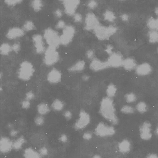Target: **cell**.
<instances>
[{
    "label": "cell",
    "mask_w": 158,
    "mask_h": 158,
    "mask_svg": "<svg viewBox=\"0 0 158 158\" xmlns=\"http://www.w3.org/2000/svg\"><path fill=\"white\" fill-rule=\"evenodd\" d=\"M117 91V87L114 83H110L108 85L106 90L107 97L112 98L116 95Z\"/></svg>",
    "instance_id": "32"
},
{
    "label": "cell",
    "mask_w": 158,
    "mask_h": 158,
    "mask_svg": "<svg viewBox=\"0 0 158 158\" xmlns=\"http://www.w3.org/2000/svg\"><path fill=\"white\" fill-rule=\"evenodd\" d=\"M93 157L94 158H101V156L99 155L96 154Z\"/></svg>",
    "instance_id": "57"
},
{
    "label": "cell",
    "mask_w": 158,
    "mask_h": 158,
    "mask_svg": "<svg viewBox=\"0 0 158 158\" xmlns=\"http://www.w3.org/2000/svg\"><path fill=\"white\" fill-rule=\"evenodd\" d=\"M21 28L26 33L33 31L36 29L35 23L30 20H27L24 22Z\"/></svg>",
    "instance_id": "27"
},
{
    "label": "cell",
    "mask_w": 158,
    "mask_h": 158,
    "mask_svg": "<svg viewBox=\"0 0 158 158\" xmlns=\"http://www.w3.org/2000/svg\"><path fill=\"white\" fill-rule=\"evenodd\" d=\"M113 46L111 45H108L106 46L105 51L108 55H110L113 52Z\"/></svg>",
    "instance_id": "49"
},
{
    "label": "cell",
    "mask_w": 158,
    "mask_h": 158,
    "mask_svg": "<svg viewBox=\"0 0 158 158\" xmlns=\"http://www.w3.org/2000/svg\"><path fill=\"white\" fill-rule=\"evenodd\" d=\"M125 98L126 102L129 103L135 102L137 100L136 95L132 92L126 94L125 95Z\"/></svg>",
    "instance_id": "35"
},
{
    "label": "cell",
    "mask_w": 158,
    "mask_h": 158,
    "mask_svg": "<svg viewBox=\"0 0 158 158\" xmlns=\"http://www.w3.org/2000/svg\"><path fill=\"white\" fill-rule=\"evenodd\" d=\"M94 133L97 136L105 137L113 135L116 133V130L113 127L101 122L97 126Z\"/></svg>",
    "instance_id": "7"
},
{
    "label": "cell",
    "mask_w": 158,
    "mask_h": 158,
    "mask_svg": "<svg viewBox=\"0 0 158 158\" xmlns=\"http://www.w3.org/2000/svg\"><path fill=\"white\" fill-rule=\"evenodd\" d=\"M99 113L105 119L114 125H117L119 120L113 100L107 96L104 97L101 103Z\"/></svg>",
    "instance_id": "1"
},
{
    "label": "cell",
    "mask_w": 158,
    "mask_h": 158,
    "mask_svg": "<svg viewBox=\"0 0 158 158\" xmlns=\"http://www.w3.org/2000/svg\"><path fill=\"white\" fill-rule=\"evenodd\" d=\"M19 134V131L14 129L10 130L9 132L10 136L12 137H17Z\"/></svg>",
    "instance_id": "51"
},
{
    "label": "cell",
    "mask_w": 158,
    "mask_h": 158,
    "mask_svg": "<svg viewBox=\"0 0 158 158\" xmlns=\"http://www.w3.org/2000/svg\"><path fill=\"white\" fill-rule=\"evenodd\" d=\"M37 111L39 115L43 116L49 113L51 111V108L47 104L41 103L37 106Z\"/></svg>",
    "instance_id": "22"
},
{
    "label": "cell",
    "mask_w": 158,
    "mask_h": 158,
    "mask_svg": "<svg viewBox=\"0 0 158 158\" xmlns=\"http://www.w3.org/2000/svg\"><path fill=\"white\" fill-rule=\"evenodd\" d=\"M62 78L61 72L58 69L54 68L48 74L47 80L48 82L52 84H56L60 82Z\"/></svg>",
    "instance_id": "17"
},
{
    "label": "cell",
    "mask_w": 158,
    "mask_h": 158,
    "mask_svg": "<svg viewBox=\"0 0 158 158\" xmlns=\"http://www.w3.org/2000/svg\"><path fill=\"white\" fill-rule=\"evenodd\" d=\"M43 37L48 46L57 48L60 45V36L56 30L51 28L45 30Z\"/></svg>",
    "instance_id": "4"
},
{
    "label": "cell",
    "mask_w": 158,
    "mask_h": 158,
    "mask_svg": "<svg viewBox=\"0 0 158 158\" xmlns=\"http://www.w3.org/2000/svg\"><path fill=\"white\" fill-rule=\"evenodd\" d=\"M93 137L92 133L90 132H87L84 133L82 138L85 140H89L91 139Z\"/></svg>",
    "instance_id": "45"
},
{
    "label": "cell",
    "mask_w": 158,
    "mask_h": 158,
    "mask_svg": "<svg viewBox=\"0 0 158 158\" xmlns=\"http://www.w3.org/2000/svg\"><path fill=\"white\" fill-rule=\"evenodd\" d=\"M2 72L0 71V80H1L2 77Z\"/></svg>",
    "instance_id": "59"
},
{
    "label": "cell",
    "mask_w": 158,
    "mask_h": 158,
    "mask_svg": "<svg viewBox=\"0 0 158 158\" xmlns=\"http://www.w3.org/2000/svg\"><path fill=\"white\" fill-rule=\"evenodd\" d=\"M25 33L21 27L15 26L11 27L8 30L5 36L9 40H14L23 37Z\"/></svg>",
    "instance_id": "13"
},
{
    "label": "cell",
    "mask_w": 158,
    "mask_h": 158,
    "mask_svg": "<svg viewBox=\"0 0 158 158\" xmlns=\"http://www.w3.org/2000/svg\"><path fill=\"white\" fill-rule=\"evenodd\" d=\"M66 26L65 22L63 20L60 19L56 23L55 28L57 30H63Z\"/></svg>",
    "instance_id": "40"
},
{
    "label": "cell",
    "mask_w": 158,
    "mask_h": 158,
    "mask_svg": "<svg viewBox=\"0 0 158 158\" xmlns=\"http://www.w3.org/2000/svg\"><path fill=\"white\" fill-rule=\"evenodd\" d=\"M76 32V29L73 26L67 25L60 36V44L64 46L69 45L73 39Z\"/></svg>",
    "instance_id": "6"
},
{
    "label": "cell",
    "mask_w": 158,
    "mask_h": 158,
    "mask_svg": "<svg viewBox=\"0 0 158 158\" xmlns=\"http://www.w3.org/2000/svg\"><path fill=\"white\" fill-rule=\"evenodd\" d=\"M154 13L156 15L158 16V7H156L154 9Z\"/></svg>",
    "instance_id": "56"
},
{
    "label": "cell",
    "mask_w": 158,
    "mask_h": 158,
    "mask_svg": "<svg viewBox=\"0 0 158 158\" xmlns=\"http://www.w3.org/2000/svg\"><path fill=\"white\" fill-rule=\"evenodd\" d=\"M89 68L91 70L97 72L110 68L106 61H103L98 58H94L91 60L89 65Z\"/></svg>",
    "instance_id": "14"
},
{
    "label": "cell",
    "mask_w": 158,
    "mask_h": 158,
    "mask_svg": "<svg viewBox=\"0 0 158 158\" xmlns=\"http://www.w3.org/2000/svg\"><path fill=\"white\" fill-rule=\"evenodd\" d=\"M35 98V94L32 91H29L26 94L25 100L30 101L34 100Z\"/></svg>",
    "instance_id": "44"
},
{
    "label": "cell",
    "mask_w": 158,
    "mask_h": 158,
    "mask_svg": "<svg viewBox=\"0 0 158 158\" xmlns=\"http://www.w3.org/2000/svg\"><path fill=\"white\" fill-rule=\"evenodd\" d=\"M152 125L149 121L144 122L139 128L141 138L144 141L150 140L152 138Z\"/></svg>",
    "instance_id": "12"
},
{
    "label": "cell",
    "mask_w": 158,
    "mask_h": 158,
    "mask_svg": "<svg viewBox=\"0 0 158 158\" xmlns=\"http://www.w3.org/2000/svg\"><path fill=\"white\" fill-rule=\"evenodd\" d=\"M26 142V141L23 136H21L13 142V148L16 151L20 150Z\"/></svg>",
    "instance_id": "24"
},
{
    "label": "cell",
    "mask_w": 158,
    "mask_h": 158,
    "mask_svg": "<svg viewBox=\"0 0 158 158\" xmlns=\"http://www.w3.org/2000/svg\"><path fill=\"white\" fill-rule=\"evenodd\" d=\"M136 74L140 76H145L150 75L153 70L152 66L145 62L138 65L135 70Z\"/></svg>",
    "instance_id": "15"
},
{
    "label": "cell",
    "mask_w": 158,
    "mask_h": 158,
    "mask_svg": "<svg viewBox=\"0 0 158 158\" xmlns=\"http://www.w3.org/2000/svg\"><path fill=\"white\" fill-rule=\"evenodd\" d=\"M137 65L136 60L134 58L128 57L124 59L122 67L125 70L131 71L135 70Z\"/></svg>",
    "instance_id": "19"
},
{
    "label": "cell",
    "mask_w": 158,
    "mask_h": 158,
    "mask_svg": "<svg viewBox=\"0 0 158 158\" xmlns=\"http://www.w3.org/2000/svg\"><path fill=\"white\" fill-rule=\"evenodd\" d=\"M87 7L90 10H94L98 6V3L96 0H89L87 5Z\"/></svg>",
    "instance_id": "38"
},
{
    "label": "cell",
    "mask_w": 158,
    "mask_h": 158,
    "mask_svg": "<svg viewBox=\"0 0 158 158\" xmlns=\"http://www.w3.org/2000/svg\"><path fill=\"white\" fill-rule=\"evenodd\" d=\"M24 157L26 158H40L42 157L39 152L31 147L26 149L23 153Z\"/></svg>",
    "instance_id": "23"
},
{
    "label": "cell",
    "mask_w": 158,
    "mask_h": 158,
    "mask_svg": "<svg viewBox=\"0 0 158 158\" xmlns=\"http://www.w3.org/2000/svg\"><path fill=\"white\" fill-rule=\"evenodd\" d=\"M59 140L60 142L63 143H66L68 141V138L66 135L65 134H63L60 136Z\"/></svg>",
    "instance_id": "50"
},
{
    "label": "cell",
    "mask_w": 158,
    "mask_h": 158,
    "mask_svg": "<svg viewBox=\"0 0 158 158\" xmlns=\"http://www.w3.org/2000/svg\"><path fill=\"white\" fill-rule=\"evenodd\" d=\"M13 142L8 138H2L0 139V152L4 154L9 153L13 149Z\"/></svg>",
    "instance_id": "18"
},
{
    "label": "cell",
    "mask_w": 158,
    "mask_h": 158,
    "mask_svg": "<svg viewBox=\"0 0 158 158\" xmlns=\"http://www.w3.org/2000/svg\"><path fill=\"white\" fill-rule=\"evenodd\" d=\"M104 20L110 23H113L116 19V16L112 11L107 10L105 11L103 15Z\"/></svg>",
    "instance_id": "31"
},
{
    "label": "cell",
    "mask_w": 158,
    "mask_h": 158,
    "mask_svg": "<svg viewBox=\"0 0 158 158\" xmlns=\"http://www.w3.org/2000/svg\"><path fill=\"white\" fill-rule=\"evenodd\" d=\"M86 56L88 59L91 60L95 58L94 51L92 50H88L86 53Z\"/></svg>",
    "instance_id": "46"
},
{
    "label": "cell",
    "mask_w": 158,
    "mask_h": 158,
    "mask_svg": "<svg viewBox=\"0 0 158 158\" xmlns=\"http://www.w3.org/2000/svg\"><path fill=\"white\" fill-rule=\"evenodd\" d=\"M137 110L139 113L143 114L146 112L148 110L147 105L144 102H140L136 105Z\"/></svg>",
    "instance_id": "33"
},
{
    "label": "cell",
    "mask_w": 158,
    "mask_h": 158,
    "mask_svg": "<svg viewBox=\"0 0 158 158\" xmlns=\"http://www.w3.org/2000/svg\"><path fill=\"white\" fill-rule=\"evenodd\" d=\"M147 26L150 30H157L158 29V19L151 17L149 18L147 22Z\"/></svg>",
    "instance_id": "28"
},
{
    "label": "cell",
    "mask_w": 158,
    "mask_h": 158,
    "mask_svg": "<svg viewBox=\"0 0 158 158\" xmlns=\"http://www.w3.org/2000/svg\"><path fill=\"white\" fill-rule=\"evenodd\" d=\"M51 107L53 110L56 112L62 111L65 107L64 102L59 99L54 100L51 104Z\"/></svg>",
    "instance_id": "30"
},
{
    "label": "cell",
    "mask_w": 158,
    "mask_h": 158,
    "mask_svg": "<svg viewBox=\"0 0 158 158\" xmlns=\"http://www.w3.org/2000/svg\"><path fill=\"white\" fill-rule=\"evenodd\" d=\"M86 67V63L83 60H80L70 67L68 70L71 72H79L83 70Z\"/></svg>",
    "instance_id": "21"
},
{
    "label": "cell",
    "mask_w": 158,
    "mask_h": 158,
    "mask_svg": "<svg viewBox=\"0 0 158 158\" xmlns=\"http://www.w3.org/2000/svg\"><path fill=\"white\" fill-rule=\"evenodd\" d=\"M32 39L36 53L39 54L44 53L45 48L43 36L40 34H36L33 35Z\"/></svg>",
    "instance_id": "16"
},
{
    "label": "cell",
    "mask_w": 158,
    "mask_h": 158,
    "mask_svg": "<svg viewBox=\"0 0 158 158\" xmlns=\"http://www.w3.org/2000/svg\"><path fill=\"white\" fill-rule=\"evenodd\" d=\"M31 6L33 10L38 13L42 10L44 4L42 0H32Z\"/></svg>",
    "instance_id": "25"
},
{
    "label": "cell",
    "mask_w": 158,
    "mask_h": 158,
    "mask_svg": "<svg viewBox=\"0 0 158 158\" xmlns=\"http://www.w3.org/2000/svg\"><path fill=\"white\" fill-rule=\"evenodd\" d=\"M155 134L157 136L158 135V128H156L155 131Z\"/></svg>",
    "instance_id": "58"
},
{
    "label": "cell",
    "mask_w": 158,
    "mask_h": 158,
    "mask_svg": "<svg viewBox=\"0 0 158 158\" xmlns=\"http://www.w3.org/2000/svg\"><path fill=\"white\" fill-rule=\"evenodd\" d=\"M118 147L120 153H126L131 150V145L129 141L125 139L118 144Z\"/></svg>",
    "instance_id": "20"
},
{
    "label": "cell",
    "mask_w": 158,
    "mask_h": 158,
    "mask_svg": "<svg viewBox=\"0 0 158 158\" xmlns=\"http://www.w3.org/2000/svg\"><path fill=\"white\" fill-rule=\"evenodd\" d=\"M84 29L88 31H93L101 24L98 17L92 12H88L85 16Z\"/></svg>",
    "instance_id": "10"
},
{
    "label": "cell",
    "mask_w": 158,
    "mask_h": 158,
    "mask_svg": "<svg viewBox=\"0 0 158 158\" xmlns=\"http://www.w3.org/2000/svg\"><path fill=\"white\" fill-rule=\"evenodd\" d=\"M39 153L42 157L46 156L48 154V151L46 147H44L40 149Z\"/></svg>",
    "instance_id": "48"
},
{
    "label": "cell",
    "mask_w": 158,
    "mask_h": 158,
    "mask_svg": "<svg viewBox=\"0 0 158 158\" xmlns=\"http://www.w3.org/2000/svg\"><path fill=\"white\" fill-rule=\"evenodd\" d=\"M11 46L12 51L15 53L18 54L20 51L21 46V44L19 42H16Z\"/></svg>",
    "instance_id": "39"
},
{
    "label": "cell",
    "mask_w": 158,
    "mask_h": 158,
    "mask_svg": "<svg viewBox=\"0 0 158 158\" xmlns=\"http://www.w3.org/2000/svg\"><path fill=\"white\" fill-rule=\"evenodd\" d=\"M35 69L32 64L25 60L21 63L17 72L18 78L23 81H27L31 79L33 76Z\"/></svg>",
    "instance_id": "3"
},
{
    "label": "cell",
    "mask_w": 158,
    "mask_h": 158,
    "mask_svg": "<svg viewBox=\"0 0 158 158\" xmlns=\"http://www.w3.org/2000/svg\"><path fill=\"white\" fill-rule=\"evenodd\" d=\"M21 105L23 109L27 110L30 107L31 104L30 101L25 100L21 102Z\"/></svg>",
    "instance_id": "43"
},
{
    "label": "cell",
    "mask_w": 158,
    "mask_h": 158,
    "mask_svg": "<svg viewBox=\"0 0 158 158\" xmlns=\"http://www.w3.org/2000/svg\"><path fill=\"white\" fill-rule=\"evenodd\" d=\"M64 13L62 9L58 8L54 12V15L55 17L57 19H61L63 17Z\"/></svg>",
    "instance_id": "42"
},
{
    "label": "cell",
    "mask_w": 158,
    "mask_h": 158,
    "mask_svg": "<svg viewBox=\"0 0 158 158\" xmlns=\"http://www.w3.org/2000/svg\"><path fill=\"white\" fill-rule=\"evenodd\" d=\"M117 30V28L115 26H105L100 24L93 31L97 39L101 41H105L110 39Z\"/></svg>",
    "instance_id": "2"
},
{
    "label": "cell",
    "mask_w": 158,
    "mask_h": 158,
    "mask_svg": "<svg viewBox=\"0 0 158 158\" xmlns=\"http://www.w3.org/2000/svg\"><path fill=\"white\" fill-rule=\"evenodd\" d=\"M45 52L44 61L46 65L51 66L58 62L60 56L57 48L48 46Z\"/></svg>",
    "instance_id": "5"
},
{
    "label": "cell",
    "mask_w": 158,
    "mask_h": 158,
    "mask_svg": "<svg viewBox=\"0 0 158 158\" xmlns=\"http://www.w3.org/2000/svg\"><path fill=\"white\" fill-rule=\"evenodd\" d=\"M34 122L36 125L41 126L44 124L45 119L43 116L39 115L35 118Z\"/></svg>",
    "instance_id": "37"
},
{
    "label": "cell",
    "mask_w": 158,
    "mask_h": 158,
    "mask_svg": "<svg viewBox=\"0 0 158 158\" xmlns=\"http://www.w3.org/2000/svg\"><path fill=\"white\" fill-rule=\"evenodd\" d=\"M90 77L88 75H84L82 76V80L85 82H87L89 80Z\"/></svg>",
    "instance_id": "53"
},
{
    "label": "cell",
    "mask_w": 158,
    "mask_h": 158,
    "mask_svg": "<svg viewBox=\"0 0 158 158\" xmlns=\"http://www.w3.org/2000/svg\"><path fill=\"white\" fill-rule=\"evenodd\" d=\"M90 121L91 118L89 114L82 109L79 112V117L74 125V128L76 131L82 130L88 125Z\"/></svg>",
    "instance_id": "8"
},
{
    "label": "cell",
    "mask_w": 158,
    "mask_h": 158,
    "mask_svg": "<svg viewBox=\"0 0 158 158\" xmlns=\"http://www.w3.org/2000/svg\"><path fill=\"white\" fill-rule=\"evenodd\" d=\"M23 0H4L5 5L7 6L13 8L21 4Z\"/></svg>",
    "instance_id": "34"
},
{
    "label": "cell",
    "mask_w": 158,
    "mask_h": 158,
    "mask_svg": "<svg viewBox=\"0 0 158 158\" xmlns=\"http://www.w3.org/2000/svg\"><path fill=\"white\" fill-rule=\"evenodd\" d=\"M3 91V88L1 85H0V92H2Z\"/></svg>",
    "instance_id": "60"
},
{
    "label": "cell",
    "mask_w": 158,
    "mask_h": 158,
    "mask_svg": "<svg viewBox=\"0 0 158 158\" xmlns=\"http://www.w3.org/2000/svg\"><path fill=\"white\" fill-rule=\"evenodd\" d=\"M120 18L121 20L125 22H127L128 21L129 19V15L125 14L121 15Z\"/></svg>",
    "instance_id": "52"
},
{
    "label": "cell",
    "mask_w": 158,
    "mask_h": 158,
    "mask_svg": "<svg viewBox=\"0 0 158 158\" xmlns=\"http://www.w3.org/2000/svg\"><path fill=\"white\" fill-rule=\"evenodd\" d=\"M148 40L150 43L155 44L158 42V32L157 30H149L147 34Z\"/></svg>",
    "instance_id": "29"
},
{
    "label": "cell",
    "mask_w": 158,
    "mask_h": 158,
    "mask_svg": "<svg viewBox=\"0 0 158 158\" xmlns=\"http://www.w3.org/2000/svg\"><path fill=\"white\" fill-rule=\"evenodd\" d=\"M80 3L81 0H62L61 3L64 13L69 17H72L76 13Z\"/></svg>",
    "instance_id": "9"
},
{
    "label": "cell",
    "mask_w": 158,
    "mask_h": 158,
    "mask_svg": "<svg viewBox=\"0 0 158 158\" xmlns=\"http://www.w3.org/2000/svg\"><path fill=\"white\" fill-rule=\"evenodd\" d=\"M73 20L76 23H82L83 20L82 15L79 13H76L72 16Z\"/></svg>",
    "instance_id": "41"
},
{
    "label": "cell",
    "mask_w": 158,
    "mask_h": 158,
    "mask_svg": "<svg viewBox=\"0 0 158 158\" xmlns=\"http://www.w3.org/2000/svg\"><path fill=\"white\" fill-rule=\"evenodd\" d=\"M120 111L125 114H132L135 113V109L132 106L126 105L121 108Z\"/></svg>",
    "instance_id": "36"
},
{
    "label": "cell",
    "mask_w": 158,
    "mask_h": 158,
    "mask_svg": "<svg viewBox=\"0 0 158 158\" xmlns=\"http://www.w3.org/2000/svg\"><path fill=\"white\" fill-rule=\"evenodd\" d=\"M11 46L8 43H3L0 45V55L7 56L12 52Z\"/></svg>",
    "instance_id": "26"
},
{
    "label": "cell",
    "mask_w": 158,
    "mask_h": 158,
    "mask_svg": "<svg viewBox=\"0 0 158 158\" xmlns=\"http://www.w3.org/2000/svg\"><path fill=\"white\" fill-rule=\"evenodd\" d=\"M14 125L12 123H9L7 125L8 128L10 130L14 129Z\"/></svg>",
    "instance_id": "55"
},
{
    "label": "cell",
    "mask_w": 158,
    "mask_h": 158,
    "mask_svg": "<svg viewBox=\"0 0 158 158\" xmlns=\"http://www.w3.org/2000/svg\"><path fill=\"white\" fill-rule=\"evenodd\" d=\"M124 59L123 56L121 54L113 52L109 55L107 61L109 67L116 68L122 67Z\"/></svg>",
    "instance_id": "11"
},
{
    "label": "cell",
    "mask_w": 158,
    "mask_h": 158,
    "mask_svg": "<svg viewBox=\"0 0 158 158\" xmlns=\"http://www.w3.org/2000/svg\"><path fill=\"white\" fill-rule=\"evenodd\" d=\"M119 1H125V0H119Z\"/></svg>",
    "instance_id": "61"
},
{
    "label": "cell",
    "mask_w": 158,
    "mask_h": 158,
    "mask_svg": "<svg viewBox=\"0 0 158 158\" xmlns=\"http://www.w3.org/2000/svg\"><path fill=\"white\" fill-rule=\"evenodd\" d=\"M65 118L67 121H70L72 117V114L71 112L69 110L65 111L63 114Z\"/></svg>",
    "instance_id": "47"
},
{
    "label": "cell",
    "mask_w": 158,
    "mask_h": 158,
    "mask_svg": "<svg viewBox=\"0 0 158 158\" xmlns=\"http://www.w3.org/2000/svg\"><path fill=\"white\" fill-rule=\"evenodd\" d=\"M146 157L148 158H157L158 156L156 153H150L148 154Z\"/></svg>",
    "instance_id": "54"
}]
</instances>
